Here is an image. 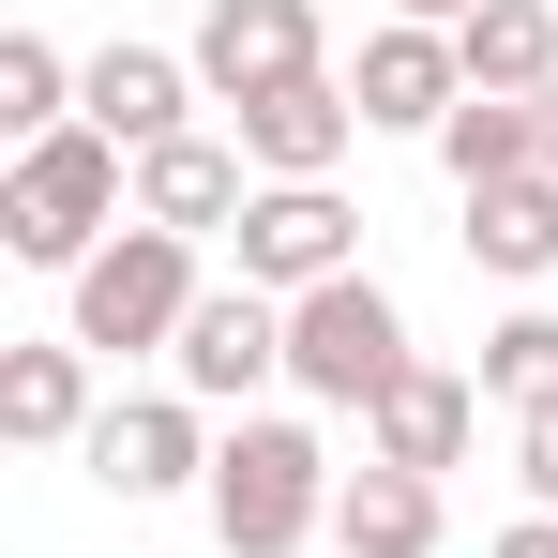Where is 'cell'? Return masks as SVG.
<instances>
[{
	"label": "cell",
	"mask_w": 558,
	"mask_h": 558,
	"mask_svg": "<svg viewBox=\"0 0 558 558\" xmlns=\"http://www.w3.org/2000/svg\"><path fill=\"white\" fill-rule=\"evenodd\" d=\"M121 136H92V121H61V136H31L15 167H0V257H31V272H92L106 242L136 227L121 211Z\"/></svg>",
	"instance_id": "1"
},
{
	"label": "cell",
	"mask_w": 558,
	"mask_h": 558,
	"mask_svg": "<svg viewBox=\"0 0 558 558\" xmlns=\"http://www.w3.org/2000/svg\"><path fill=\"white\" fill-rule=\"evenodd\" d=\"M332 483H348V468L317 453L302 423H257V408H242V423L211 438V483H196V498H211V544L227 558H302L332 529Z\"/></svg>",
	"instance_id": "2"
},
{
	"label": "cell",
	"mask_w": 558,
	"mask_h": 558,
	"mask_svg": "<svg viewBox=\"0 0 558 558\" xmlns=\"http://www.w3.org/2000/svg\"><path fill=\"white\" fill-rule=\"evenodd\" d=\"M287 377L317 392V408H377L392 377H423V348H408V302L377 272H332L287 302Z\"/></svg>",
	"instance_id": "3"
},
{
	"label": "cell",
	"mask_w": 558,
	"mask_h": 558,
	"mask_svg": "<svg viewBox=\"0 0 558 558\" xmlns=\"http://www.w3.org/2000/svg\"><path fill=\"white\" fill-rule=\"evenodd\" d=\"M211 302L196 287V242L182 227H121L92 272H76V348L92 363H136V348H182V317Z\"/></svg>",
	"instance_id": "4"
},
{
	"label": "cell",
	"mask_w": 558,
	"mask_h": 558,
	"mask_svg": "<svg viewBox=\"0 0 558 558\" xmlns=\"http://www.w3.org/2000/svg\"><path fill=\"white\" fill-rule=\"evenodd\" d=\"M227 242H242V287H272V302L363 272V211H348L332 182H257V211H242Z\"/></svg>",
	"instance_id": "5"
},
{
	"label": "cell",
	"mask_w": 558,
	"mask_h": 558,
	"mask_svg": "<svg viewBox=\"0 0 558 558\" xmlns=\"http://www.w3.org/2000/svg\"><path fill=\"white\" fill-rule=\"evenodd\" d=\"M182 61H196V92H211V106H257V92L332 76V61H317V0H211Z\"/></svg>",
	"instance_id": "6"
},
{
	"label": "cell",
	"mask_w": 558,
	"mask_h": 558,
	"mask_svg": "<svg viewBox=\"0 0 558 558\" xmlns=\"http://www.w3.org/2000/svg\"><path fill=\"white\" fill-rule=\"evenodd\" d=\"M76 453L106 498H182V483H211V423H196V392H121Z\"/></svg>",
	"instance_id": "7"
},
{
	"label": "cell",
	"mask_w": 558,
	"mask_h": 558,
	"mask_svg": "<svg viewBox=\"0 0 558 558\" xmlns=\"http://www.w3.org/2000/svg\"><path fill=\"white\" fill-rule=\"evenodd\" d=\"M167 363H182L196 408H242L257 377H287V302H272V287H211V302L182 317V348H167Z\"/></svg>",
	"instance_id": "8"
},
{
	"label": "cell",
	"mask_w": 558,
	"mask_h": 558,
	"mask_svg": "<svg viewBox=\"0 0 558 558\" xmlns=\"http://www.w3.org/2000/svg\"><path fill=\"white\" fill-rule=\"evenodd\" d=\"M227 121H242V167L257 182H332L348 136H363V92L348 76H302V92H257V106H227Z\"/></svg>",
	"instance_id": "9"
},
{
	"label": "cell",
	"mask_w": 558,
	"mask_h": 558,
	"mask_svg": "<svg viewBox=\"0 0 558 558\" xmlns=\"http://www.w3.org/2000/svg\"><path fill=\"white\" fill-rule=\"evenodd\" d=\"M242 211H257L242 136H167V151H136V227H182V242H211V227H242Z\"/></svg>",
	"instance_id": "10"
},
{
	"label": "cell",
	"mask_w": 558,
	"mask_h": 558,
	"mask_svg": "<svg viewBox=\"0 0 558 558\" xmlns=\"http://www.w3.org/2000/svg\"><path fill=\"white\" fill-rule=\"evenodd\" d=\"M106 408H92V348L76 332H31V348H0V438L15 453H76Z\"/></svg>",
	"instance_id": "11"
},
{
	"label": "cell",
	"mask_w": 558,
	"mask_h": 558,
	"mask_svg": "<svg viewBox=\"0 0 558 558\" xmlns=\"http://www.w3.org/2000/svg\"><path fill=\"white\" fill-rule=\"evenodd\" d=\"M348 92H363L377 136H438V121L468 106V61H453V31H408V15H392V31L363 46V76H348Z\"/></svg>",
	"instance_id": "12"
},
{
	"label": "cell",
	"mask_w": 558,
	"mask_h": 558,
	"mask_svg": "<svg viewBox=\"0 0 558 558\" xmlns=\"http://www.w3.org/2000/svg\"><path fill=\"white\" fill-rule=\"evenodd\" d=\"M468 438H483V377H392V392H377L363 408V453L377 468H423V483H438V468H468Z\"/></svg>",
	"instance_id": "13"
},
{
	"label": "cell",
	"mask_w": 558,
	"mask_h": 558,
	"mask_svg": "<svg viewBox=\"0 0 558 558\" xmlns=\"http://www.w3.org/2000/svg\"><path fill=\"white\" fill-rule=\"evenodd\" d=\"M196 61H167V46H106L92 76H76V121L92 136H121V151H167V136H196Z\"/></svg>",
	"instance_id": "14"
},
{
	"label": "cell",
	"mask_w": 558,
	"mask_h": 558,
	"mask_svg": "<svg viewBox=\"0 0 558 558\" xmlns=\"http://www.w3.org/2000/svg\"><path fill=\"white\" fill-rule=\"evenodd\" d=\"M332 558H438V483L363 453L348 483H332Z\"/></svg>",
	"instance_id": "15"
},
{
	"label": "cell",
	"mask_w": 558,
	"mask_h": 558,
	"mask_svg": "<svg viewBox=\"0 0 558 558\" xmlns=\"http://www.w3.org/2000/svg\"><path fill=\"white\" fill-rule=\"evenodd\" d=\"M468 272H498V287H544L558 272V182H544V167L468 196Z\"/></svg>",
	"instance_id": "16"
},
{
	"label": "cell",
	"mask_w": 558,
	"mask_h": 558,
	"mask_svg": "<svg viewBox=\"0 0 558 558\" xmlns=\"http://www.w3.org/2000/svg\"><path fill=\"white\" fill-rule=\"evenodd\" d=\"M453 61H468V92H558V0H483L453 31Z\"/></svg>",
	"instance_id": "17"
},
{
	"label": "cell",
	"mask_w": 558,
	"mask_h": 558,
	"mask_svg": "<svg viewBox=\"0 0 558 558\" xmlns=\"http://www.w3.org/2000/svg\"><path fill=\"white\" fill-rule=\"evenodd\" d=\"M438 167H453V196H483V182H529V167H544V121H529L513 92H468L453 121H438Z\"/></svg>",
	"instance_id": "18"
},
{
	"label": "cell",
	"mask_w": 558,
	"mask_h": 558,
	"mask_svg": "<svg viewBox=\"0 0 558 558\" xmlns=\"http://www.w3.org/2000/svg\"><path fill=\"white\" fill-rule=\"evenodd\" d=\"M76 76H92V61H61L46 31H0V136H15V151L61 136V121H76Z\"/></svg>",
	"instance_id": "19"
},
{
	"label": "cell",
	"mask_w": 558,
	"mask_h": 558,
	"mask_svg": "<svg viewBox=\"0 0 558 558\" xmlns=\"http://www.w3.org/2000/svg\"><path fill=\"white\" fill-rule=\"evenodd\" d=\"M483 392L529 423V408H558V302H513L498 332H483Z\"/></svg>",
	"instance_id": "20"
},
{
	"label": "cell",
	"mask_w": 558,
	"mask_h": 558,
	"mask_svg": "<svg viewBox=\"0 0 558 558\" xmlns=\"http://www.w3.org/2000/svg\"><path fill=\"white\" fill-rule=\"evenodd\" d=\"M513 468H529V513H558V408L513 423Z\"/></svg>",
	"instance_id": "21"
},
{
	"label": "cell",
	"mask_w": 558,
	"mask_h": 558,
	"mask_svg": "<svg viewBox=\"0 0 558 558\" xmlns=\"http://www.w3.org/2000/svg\"><path fill=\"white\" fill-rule=\"evenodd\" d=\"M483 558H558V513H513V529H498Z\"/></svg>",
	"instance_id": "22"
},
{
	"label": "cell",
	"mask_w": 558,
	"mask_h": 558,
	"mask_svg": "<svg viewBox=\"0 0 558 558\" xmlns=\"http://www.w3.org/2000/svg\"><path fill=\"white\" fill-rule=\"evenodd\" d=\"M392 15H408V31H468L483 0H392Z\"/></svg>",
	"instance_id": "23"
},
{
	"label": "cell",
	"mask_w": 558,
	"mask_h": 558,
	"mask_svg": "<svg viewBox=\"0 0 558 558\" xmlns=\"http://www.w3.org/2000/svg\"><path fill=\"white\" fill-rule=\"evenodd\" d=\"M529 121H544V182H558V92H529Z\"/></svg>",
	"instance_id": "24"
}]
</instances>
